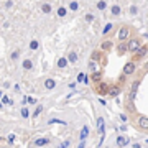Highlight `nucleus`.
Here are the masks:
<instances>
[{
  "label": "nucleus",
  "mask_w": 148,
  "mask_h": 148,
  "mask_svg": "<svg viewBox=\"0 0 148 148\" xmlns=\"http://www.w3.org/2000/svg\"><path fill=\"white\" fill-rule=\"evenodd\" d=\"M127 46H128V51H130V53H135L138 48L142 46L140 36H133V38H130V40H127Z\"/></svg>",
  "instance_id": "1"
},
{
  "label": "nucleus",
  "mask_w": 148,
  "mask_h": 148,
  "mask_svg": "<svg viewBox=\"0 0 148 148\" xmlns=\"http://www.w3.org/2000/svg\"><path fill=\"white\" fill-rule=\"evenodd\" d=\"M109 87H110V86L107 84V82H104V81H99V82H95L94 90H95L99 95H109Z\"/></svg>",
  "instance_id": "2"
},
{
  "label": "nucleus",
  "mask_w": 148,
  "mask_h": 148,
  "mask_svg": "<svg viewBox=\"0 0 148 148\" xmlns=\"http://www.w3.org/2000/svg\"><path fill=\"white\" fill-rule=\"evenodd\" d=\"M135 71H137V61H127L122 73L125 76H132V74H135Z\"/></svg>",
  "instance_id": "3"
},
{
  "label": "nucleus",
  "mask_w": 148,
  "mask_h": 148,
  "mask_svg": "<svg viewBox=\"0 0 148 148\" xmlns=\"http://www.w3.org/2000/svg\"><path fill=\"white\" fill-rule=\"evenodd\" d=\"M148 54V45H143V46H140L133 53V61H140V59H143L145 56Z\"/></svg>",
  "instance_id": "4"
},
{
  "label": "nucleus",
  "mask_w": 148,
  "mask_h": 148,
  "mask_svg": "<svg viewBox=\"0 0 148 148\" xmlns=\"http://www.w3.org/2000/svg\"><path fill=\"white\" fill-rule=\"evenodd\" d=\"M128 36H130V27H127V25H122L120 30H119V35H117L119 41H127Z\"/></svg>",
  "instance_id": "5"
},
{
  "label": "nucleus",
  "mask_w": 148,
  "mask_h": 148,
  "mask_svg": "<svg viewBox=\"0 0 148 148\" xmlns=\"http://www.w3.org/2000/svg\"><path fill=\"white\" fill-rule=\"evenodd\" d=\"M140 87V79H135L130 86V92H128V101H135V97H137V90Z\"/></svg>",
  "instance_id": "6"
},
{
  "label": "nucleus",
  "mask_w": 148,
  "mask_h": 148,
  "mask_svg": "<svg viewBox=\"0 0 148 148\" xmlns=\"http://www.w3.org/2000/svg\"><path fill=\"white\" fill-rule=\"evenodd\" d=\"M87 68H89V73H90V74H94V73H99V71H102V64L99 63V61H95V59H89Z\"/></svg>",
  "instance_id": "7"
},
{
  "label": "nucleus",
  "mask_w": 148,
  "mask_h": 148,
  "mask_svg": "<svg viewBox=\"0 0 148 148\" xmlns=\"http://www.w3.org/2000/svg\"><path fill=\"white\" fill-rule=\"evenodd\" d=\"M127 51H128L127 41H119V43H117V54H119V56L127 54Z\"/></svg>",
  "instance_id": "8"
},
{
  "label": "nucleus",
  "mask_w": 148,
  "mask_h": 148,
  "mask_svg": "<svg viewBox=\"0 0 148 148\" xmlns=\"http://www.w3.org/2000/svg\"><path fill=\"white\" fill-rule=\"evenodd\" d=\"M137 125L142 128V130H148V117L147 115H140L137 119Z\"/></svg>",
  "instance_id": "9"
},
{
  "label": "nucleus",
  "mask_w": 148,
  "mask_h": 148,
  "mask_svg": "<svg viewBox=\"0 0 148 148\" xmlns=\"http://www.w3.org/2000/svg\"><path fill=\"white\" fill-rule=\"evenodd\" d=\"M97 133H99V135H104V133H106V122H104V117H97Z\"/></svg>",
  "instance_id": "10"
},
{
  "label": "nucleus",
  "mask_w": 148,
  "mask_h": 148,
  "mask_svg": "<svg viewBox=\"0 0 148 148\" xmlns=\"http://www.w3.org/2000/svg\"><path fill=\"white\" fill-rule=\"evenodd\" d=\"M120 92H122L120 84H115V86H110V87H109V95H110V97H117Z\"/></svg>",
  "instance_id": "11"
},
{
  "label": "nucleus",
  "mask_w": 148,
  "mask_h": 148,
  "mask_svg": "<svg viewBox=\"0 0 148 148\" xmlns=\"http://www.w3.org/2000/svg\"><path fill=\"white\" fill-rule=\"evenodd\" d=\"M68 59L71 64H77V61H79V54H77V51L76 49H71L68 53Z\"/></svg>",
  "instance_id": "12"
},
{
  "label": "nucleus",
  "mask_w": 148,
  "mask_h": 148,
  "mask_svg": "<svg viewBox=\"0 0 148 148\" xmlns=\"http://www.w3.org/2000/svg\"><path fill=\"white\" fill-rule=\"evenodd\" d=\"M112 48H114V43L109 41V40H104V41L101 43V51H104V53H110Z\"/></svg>",
  "instance_id": "13"
},
{
  "label": "nucleus",
  "mask_w": 148,
  "mask_h": 148,
  "mask_svg": "<svg viewBox=\"0 0 148 148\" xmlns=\"http://www.w3.org/2000/svg\"><path fill=\"white\" fill-rule=\"evenodd\" d=\"M114 28H115V25L112 23V21H109V23H106V27L102 28V36H109L112 32H114Z\"/></svg>",
  "instance_id": "14"
},
{
  "label": "nucleus",
  "mask_w": 148,
  "mask_h": 148,
  "mask_svg": "<svg viewBox=\"0 0 148 148\" xmlns=\"http://www.w3.org/2000/svg\"><path fill=\"white\" fill-rule=\"evenodd\" d=\"M68 64H69V59L66 58V56H59V58H58V61H56V66H58L59 69L68 68Z\"/></svg>",
  "instance_id": "15"
},
{
  "label": "nucleus",
  "mask_w": 148,
  "mask_h": 148,
  "mask_svg": "<svg viewBox=\"0 0 148 148\" xmlns=\"http://www.w3.org/2000/svg\"><path fill=\"white\" fill-rule=\"evenodd\" d=\"M128 143H130V140H128V137H125V135H120V137H117V147H127Z\"/></svg>",
  "instance_id": "16"
},
{
  "label": "nucleus",
  "mask_w": 148,
  "mask_h": 148,
  "mask_svg": "<svg viewBox=\"0 0 148 148\" xmlns=\"http://www.w3.org/2000/svg\"><path fill=\"white\" fill-rule=\"evenodd\" d=\"M79 2H77V0H69V3H68V8L71 12H73V13H77V12H79Z\"/></svg>",
  "instance_id": "17"
},
{
  "label": "nucleus",
  "mask_w": 148,
  "mask_h": 148,
  "mask_svg": "<svg viewBox=\"0 0 148 148\" xmlns=\"http://www.w3.org/2000/svg\"><path fill=\"white\" fill-rule=\"evenodd\" d=\"M40 8H41V12H43V13H45V15H49V13L53 12V5H51L49 2H43V3H41V7H40Z\"/></svg>",
  "instance_id": "18"
},
{
  "label": "nucleus",
  "mask_w": 148,
  "mask_h": 148,
  "mask_svg": "<svg viewBox=\"0 0 148 148\" xmlns=\"http://www.w3.org/2000/svg\"><path fill=\"white\" fill-rule=\"evenodd\" d=\"M95 7H97V10L99 12H106L107 8H109V3H107V0H97Z\"/></svg>",
  "instance_id": "19"
},
{
  "label": "nucleus",
  "mask_w": 148,
  "mask_h": 148,
  "mask_svg": "<svg viewBox=\"0 0 148 148\" xmlns=\"http://www.w3.org/2000/svg\"><path fill=\"white\" fill-rule=\"evenodd\" d=\"M120 13H122V7L114 3V5L110 7V15L112 16H120Z\"/></svg>",
  "instance_id": "20"
},
{
  "label": "nucleus",
  "mask_w": 148,
  "mask_h": 148,
  "mask_svg": "<svg viewBox=\"0 0 148 148\" xmlns=\"http://www.w3.org/2000/svg\"><path fill=\"white\" fill-rule=\"evenodd\" d=\"M48 143H49V138L41 137V138H36V140L33 142V147H43V145H48Z\"/></svg>",
  "instance_id": "21"
},
{
  "label": "nucleus",
  "mask_w": 148,
  "mask_h": 148,
  "mask_svg": "<svg viewBox=\"0 0 148 148\" xmlns=\"http://www.w3.org/2000/svg\"><path fill=\"white\" fill-rule=\"evenodd\" d=\"M28 48H30V51H38V49H40V41H38L36 38L30 40V45H28Z\"/></svg>",
  "instance_id": "22"
},
{
  "label": "nucleus",
  "mask_w": 148,
  "mask_h": 148,
  "mask_svg": "<svg viewBox=\"0 0 148 148\" xmlns=\"http://www.w3.org/2000/svg\"><path fill=\"white\" fill-rule=\"evenodd\" d=\"M45 87H46L48 90H53L54 87H56V81L51 79V77H48V79H45Z\"/></svg>",
  "instance_id": "23"
},
{
  "label": "nucleus",
  "mask_w": 148,
  "mask_h": 148,
  "mask_svg": "<svg viewBox=\"0 0 148 148\" xmlns=\"http://www.w3.org/2000/svg\"><path fill=\"white\" fill-rule=\"evenodd\" d=\"M68 10H69V8H66L64 5H59L58 10H56V15H58L59 18H64V16L68 15Z\"/></svg>",
  "instance_id": "24"
},
{
  "label": "nucleus",
  "mask_w": 148,
  "mask_h": 148,
  "mask_svg": "<svg viewBox=\"0 0 148 148\" xmlns=\"http://www.w3.org/2000/svg\"><path fill=\"white\" fill-rule=\"evenodd\" d=\"M87 135H89V127H87V125H84V127H82V130H81V133H79V140H86V138H87Z\"/></svg>",
  "instance_id": "25"
},
{
  "label": "nucleus",
  "mask_w": 148,
  "mask_h": 148,
  "mask_svg": "<svg viewBox=\"0 0 148 148\" xmlns=\"http://www.w3.org/2000/svg\"><path fill=\"white\" fill-rule=\"evenodd\" d=\"M48 123H49V125L56 123V125H64V127L68 125V122H66V120H59V119H49V120H48Z\"/></svg>",
  "instance_id": "26"
},
{
  "label": "nucleus",
  "mask_w": 148,
  "mask_h": 148,
  "mask_svg": "<svg viewBox=\"0 0 148 148\" xmlns=\"http://www.w3.org/2000/svg\"><path fill=\"white\" fill-rule=\"evenodd\" d=\"M21 66H23V69H25V71H30V69L33 68V61L32 59H23V64H21Z\"/></svg>",
  "instance_id": "27"
},
{
  "label": "nucleus",
  "mask_w": 148,
  "mask_h": 148,
  "mask_svg": "<svg viewBox=\"0 0 148 148\" xmlns=\"http://www.w3.org/2000/svg\"><path fill=\"white\" fill-rule=\"evenodd\" d=\"M90 81H94V82H99V81H102V71L90 74Z\"/></svg>",
  "instance_id": "28"
},
{
  "label": "nucleus",
  "mask_w": 148,
  "mask_h": 148,
  "mask_svg": "<svg viewBox=\"0 0 148 148\" xmlns=\"http://www.w3.org/2000/svg\"><path fill=\"white\" fill-rule=\"evenodd\" d=\"M84 20L87 21V23H94V21H95V15H94V13H86Z\"/></svg>",
  "instance_id": "29"
},
{
  "label": "nucleus",
  "mask_w": 148,
  "mask_h": 148,
  "mask_svg": "<svg viewBox=\"0 0 148 148\" xmlns=\"http://www.w3.org/2000/svg\"><path fill=\"white\" fill-rule=\"evenodd\" d=\"M20 53H21L20 49H15V51L10 54V59H12V61H16V59L20 58Z\"/></svg>",
  "instance_id": "30"
},
{
  "label": "nucleus",
  "mask_w": 148,
  "mask_h": 148,
  "mask_svg": "<svg viewBox=\"0 0 148 148\" xmlns=\"http://www.w3.org/2000/svg\"><path fill=\"white\" fill-rule=\"evenodd\" d=\"M128 12H130V15H137V13H138V7L137 5H130Z\"/></svg>",
  "instance_id": "31"
},
{
  "label": "nucleus",
  "mask_w": 148,
  "mask_h": 148,
  "mask_svg": "<svg viewBox=\"0 0 148 148\" xmlns=\"http://www.w3.org/2000/svg\"><path fill=\"white\" fill-rule=\"evenodd\" d=\"M20 114H21V117H23V119H28V117H30V112H28V109H27V107H23Z\"/></svg>",
  "instance_id": "32"
},
{
  "label": "nucleus",
  "mask_w": 148,
  "mask_h": 148,
  "mask_svg": "<svg viewBox=\"0 0 148 148\" xmlns=\"http://www.w3.org/2000/svg\"><path fill=\"white\" fill-rule=\"evenodd\" d=\"M43 112V106H36V110L33 112V117H38Z\"/></svg>",
  "instance_id": "33"
},
{
  "label": "nucleus",
  "mask_w": 148,
  "mask_h": 148,
  "mask_svg": "<svg viewBox=\"0 0 148 148\" xmlns=\"http://www.w3.org/2000/svg\"><path fill=\"white\" fill-rule=\"evenodd\" d=\"M119 119H120V122H123V123H127V122H128V117L125 115V114H120V115H119Z\"/></svg>",
  "instance_id": "34"
},
{
  "label": "nucleus",
  "mask_w": 148,
  "mask_h": 148,
  "mask_svg": "<svg viewBox=\"0 0 148 148\" xmlns=\"http://www.w3.org/2000/svg\"><path fill=\"white\" fill-rule=\"evenodd\" d=\"M125 77H127V76H125V74H123V73H122L120 74V77H119V84H123V82H125Z\"/></svg>",
  "instance_id": "35"
},
{
  "label": "nucleus",
  "mask_w": 148,
  "mask_h": 148,
  "mask_svg": "<svg viewBox=\"0 0 148 148\" xmlns=\"http://www.w3.org/2000/svg\"><path fill=\"white\" fill-rule=\"evenodd\" d=\"M59 148H69V140H64V142L59 145Z\"/></svg>",
  "instance_id": "36"
},
{
  "label": "nucleus",
  "mask_w": 148,
  "mask_h": 148,
  "mask_svg": "<svg viewBox=\"0 0 148 148\" xmlns=\"http://www.w3.org/2000/svg\"><path fill=\"white\" fill-rule=\"evenodd\" d=\"M84 77H86V74L81 73L79 76H77V82H84Z\"/></svg>",
  "instance_id": "37"
},
{
  "label": "nucleus",
  "mask_w": 148,
  "mask_h": 148,
  "mask_svg": "<svg viewBox=\"0 0 148 148\" xmlns=\"http://www.w3.org/2000/svg\"><path fill=\"white\" fill-rule=\"evenodd\" d=\"M86 145H87V143H86V140H81L79 145H77V148H86Z\"/></svg>",
  "instance_id": "38"
},
{
  "label": "nucleus",
  "mask_w": 148,
  "mask_h": 148,
  "mask_svg": "<svg viewBox=\"0 0 148 148\" xmlns=\"http://www.w3.org/2000/svg\"><path fill=\"white\" fill-rule=\"evenodd\" d=\"M7 140H8L10 143H13V142H15V135H13V133H12V135H8V137H7Z\"/></svg>",
  "instance_id": "39"
},
{
  "label": "nucleus",
  "mask_w": 148,
  "mask_h": 148,
  "mask_svg": "<svg viewBox=\"0 0 148 148\" xmlns=\"http://www.w3.org/2000/svg\"><path fill=\"white\" fill-rule=\"evenodd\" d=\"M12 7H13V2H12V0H8V2L5 3V8H12Z\"/></svg>",
  "instance_id": "40"
},
{
  "label": "nucleus",
  "mask_w": 148,
  "mask_h": 148,
  "mask_svg": "<svg viewBox=\"0 0 148 148\" xmlns=\"http://www.w3.org/2000/svg\"><path fill=\"white\" fill-rule=\"evenodd\" d=\"M3 104H10V99L8 97H3Z\"/></svg>",
  "instance_id": "41"
},
{
  "label": "nucleus",
  "mask_w": 148,
  "mask_h": 148,
  "mask_svg": "<svg viewBox=\"0 0 148 148\" xmlns=\"http://www.w3.org/2000/svg\"><path fill=\"white\" fill-rule=\"evenodd\" d=\"M28 102H30V104H35V102H36V101H35L33 97H28Z\"/></svg>",
  "instance_id": "42"
},
{
  "label": "nucleus",
  "mask_w": 148,
  "mask_h": 148,
  "mask_svg": "<svg viewBox=\"0 0 148 148\" xmlns=\"http://www.w3.org/2000/svg\"><path fill=\"white\" fill-rule=\"evenodd\" d=\"M99 102H101L102 106H106V104H107V102H106V99H102V97H101V99H99Z\"/></svg>",
  "instance_id": "43"
},
{
  "label": "nucleus",
  "mask_w": 148,
  "mask_h": 148,
  "mask_svg": "<svg viewBox=\"0 0 148 148\" xmlns=\"http://www.w3.org/2000/svg\"><path fill=\"white\" fill-rule=\"evenodd\" d=\"M0 109H2V104H0Z\"/></svg>",
  "instance_id": "44"
},
{
  "label": "nucleus",
  "mask_w": 148,
  "mask_h": 148,
  "mask_svg": "<svg viewBox=\"0 0 148 148\" xmlns=\"http://www.w3.org/2000/svg\"><path fill=\"white\" fill-rule=\"evenodd\" d=\"M0 142H2V138H0Z\"/></svg>",
  "instance_id": "45"
}]
</instances>
